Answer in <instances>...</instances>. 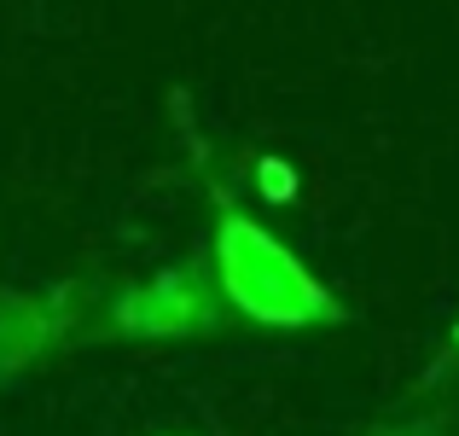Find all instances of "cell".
Returning <instances> with one entry per match:
<instances>
[{
	"label": "cell",
	"instance_id": "1",
	"mask_svg": "<svg viewBox=\"0 0 459 436\" xmlns=\"http://www.w3.org/2000/svg\"><path fill=\"white\" fill-rule=\"evenodd\" d=\"M221 285L250 320L303 326V320H337V302L308 280V268L285 245H273L256 222L221 215Z\"/></svg>",
	"mask_w": 459,
	"mask_h": 436
},
{
	"label": "cell",
	"instance_id": "2",
	"mask_svg": "<svg viewBox=\"0 0 459 436\" xmlns=\"http://www.w3.org/2000/svg\"><path fill=\"white\" fill-rule=\"evenodd\" d=\"M262 192H273V198H291V169H285V163H262Z\"/></svg>",
	"mask_w": 459,
	"mask_h": 436
}]
</instances>
